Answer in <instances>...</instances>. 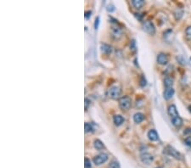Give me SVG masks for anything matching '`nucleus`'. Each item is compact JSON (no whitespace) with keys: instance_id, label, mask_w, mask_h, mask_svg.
Wrapping results in <instances>:
<instances>
[{"instance_id":"obj_17","label":"nucleus","mask_w":191,"mask_h":168,"mask_svg":"<svg viewBox=\"0 0 191 168\" xmlns=\"http://www.w3.org/2000/svg\"><path fill=\"white\" fill-rule=\"evenodd\" d=\"M164 85L167 88H172L173 85V79L172 77H166L164 80Z\"/></svg>"},{"instance_id":"obj_21","label":"nucleus","mask_w":191,"mask_h":168,"mask_svg":"<svg viewBox=\"0 0 191 168\" xmlns=\"http://www.w3.org/2000/svg\"><path fill=\"white\" fill-rule=\"evenodd\" d=\"M185 33H186V37H187L189 39H191V26L190 27H188L186 28Z\"/></svg>"},{"instance_id":"obj_5","label":"nucleus","mask_w":191,"mask_h":168,"mask_svg":"<svg viewBox=\"0 0 191 168\" xmlns=\"http://www.w3.org/2000/svg\"><path fill=\"white\" fill-rule=\"evenodd\" d=\"M107 160H108V155L105 153H101V154L98 155L97 156L94 158V162L97 166H100V165H102L105 162H106Z\"/></svg>"},{"instance_id":"obj_20","label":"nucleus","mask_w":191,"mask_h":168,"mask_svg":"<svg viewBox=\"0 0 191 168\" xmlns=\"http://www.w3.org/2000/svg\"><path fill=\"white\" fill-rule=\"evenodd\" d=\"M92 166H91V161H90L89 159L88 158H85L84 160V168H91Z\"/></svg>"},{"instance_id":"obj_22","label":"nucleus","mask_w":191,"mask_h":168,"mask_svg":"<svg viewBox=\"0 0 191 168\" xmlns=\"http://www.w3.org/2000/svg\"><path fill=\"white\" fill-rule=\"evenodd\" d=\"M184 143H185L186 145H188L189 147H191V136L186 138L185 140H184Z\"/></svg>"},{"instance_id":"obj_26","label":"nucleus","mask_w":191,"mask_h":168,"mask_svg":"<svg viewBox=\"0 0 191 168\" xmlns=\"http://www.w3.org/2000/svg\"><path fill=\"white\" fill-rule=\"evenodd\" d=\"M99 23H100V18L98 17V18H96L95 23H94V27H95V29H98V27H99Z\"/></svg>"},{"instance_id":"obj_23","label":"nucleus","mask_w":191,"mask_h":168,"mask_svg":"<svg viewBox=\"0 0 191 168\" xmlns=\"http://www.w3.org/2000/svg\"><path fill=\"white\" fill-rule=\"evenodd\" d=\"M145 85H146V79L145 78V77H141L140 86L141 87H145Z\"/></svg>"},{"instance_id":"obj_2","label":"nucleus","mask_w":191,"mask_h":168,"mask_svg":"<svg viewBox=\"0 0 191 168\" xmlns=\"http://www.w3.org/2000/svg\"><path fill=\"white\" fill-rule=\"evenodd\" d=\"M121 92H122V90L120 88V87L112 86V87H111V88L108 91V95H109V97H111V99H118L120 97Z\"/></svg>"},{"instance_id":"obj_3","label":"nucleus","mask_w":191,"mask_h":168,"mask_svg":"<svg viewBox=\"0 0 191 168\" xmlns=\"http://www.w3.org/2000/svg\"><path fill=\"white\" fill-rule=\"evenodd\" d=\"M164 150H165L164 152L166 154H167L169 155H172L173 157H174L175 159H177V160H182V155L178 151H177L174 148H173L172 146H167Z\"/></svg>"},{"instance_id":"obj_25","label":"nucleus","mask_w":191,"mask_h":168,"mask_svg":"<svg viewBox=\"0 0 191 168\" xmlns=\"http://www.w3.org/2000/svg\"><path fill=\"white\" fill-rule=\"evenodd\" d=\"M184 133L185 135H188V134L191 135V128L190 127H188V128H186L185 130H184Z\"/></svg>"},{"instance_id":"obj_24","label":"nucleus","mask_w":191,"mask_h":168,"mask_svg":"<svg viewBox=\"0 0 191 168\" xmlns=\"http://www.w3.org/2000/svg\"><path fill=\"white\" fill-rule=\"evenodd\" d=\"M90 105V100L88 99H85V109L87 110L88 109V107Z\"/></svg>"},{"instance_id":"obj_9","label":"nucleus","mask_w":191,"mask_h":168,"mask_svg":"<svg viewBox=\"0 0 191 168\" xmlns=\"http://www.w3.org/2000/svg\"><path fill=\"white\" fill-rule=\"evenodd\" d=\"M174 93H175V91L173 88H167V89L165 90V92H164V94H163V95H164V99H167V100H168V99H172V98H173V96L174 95Z\"/></svg>"},{"instance_id":"obj_14","label":"nucleus","mask_w":191,"mask_h":168,"mask_svg":"<svg viewBox=\"0 0 191 168\" xmlns=\"http://www.w3.org/2000/svg\"><path fill=\"white\" fill-rule=\"evenodd\" d=\"M101 50L104 54L105 55H109L111 53V47L110 45L106 44V43H102L101 44Z\"/></svg>"},{"instance_id":"obj_12","label":"nucleus","mask_w":191,"mask_h":168,"mask_svg":"<svg viewBox=\"0 0 191 168\" xmlns=\"http://www.w3.org/2000/svg\"><path fill=\"white\" fill-rule=\"evenodd\" d=\"M172 119V123L173 124V126L176 127H181L182 125H183V119L178 116H176V117L171 118Z\"/></svg>"},{"instance_id":"obj_4","label":"nucleus","mask_w":191,"mask_h":168,"mask_svg":"<svg viewBox=\"0 0 191 168\" xmlns=\"http://www.w3.org/2000/svg\"><path fill=\"white\" fill-rule=\"evenodd\" d=\"M143 29L144 31L147 32L148 34L150 35H154L156 33V28H155V26L154 24L150 21H145L144 24H143Z\"/></svg>"},{"instance_id":"obj_10","label":"nucleus","mask_w":191,"mask_h":168,"mask_svg":"<svg viewBox=\"0 0 191 168\" xmlns=\"http://www.w3.org/2000/svg\"><path fill=\"white\" fill-rule=\"evenodd\" d=\"M148 138L150 141H157L159 139V136H158L157 132L154 129L150 130L149 133H148Z\"/></svg>"},{"instance_id":"obj_27","label":"nucleus","mask_w":191,"mask_h":168,"mask_svg":"<svg viewBox=\"0 0 191 168\" xmlns=\"http://www.w3.org/2000/svg\"><path fill=\"white\" fill-rule=\"evenodd\" d=\"M91 14H92V12L90 11V10L89 11L85 12V18H86V19H88V18L91 16Z\"/></svg>"},{"instance_id":"obj_18","label":"nucleus","mask_w":191,"mask_h":168,"mask_svg":"<svg viewBox=\"0 0 191 168\" xmlns=\"http://www.w3.org/2000/svg\"><path fill=\"white\" fill-rule=\"evenodd\" d=\"M84 128H85V133H89V132H92V131H93V127H92V126H91L89 123H87V122L84 124Z\"/></svg>"},{"instance_id":"obj_1","label":"nucleus","mask_w":191,"mask_h":168,"mask_svg":"<svg viewBox=\"0 0 191 168\" xmlns=\"http://www.w3.org/2000/svg\"><path fill=\"white\" fill-rule=\"evenodd\" d=\"M119 105H120L122 110L128 111V110H129L130 107L132 105V99H130L129 97H128V96L122 97L119 99Z\"/></svg>"},{"instance_id":"obj_15","label":"nucleus","mask_w":191,"mask_h":168,"mask_svg":"<svg viewBox=\"0 0 191 168\" xmlns=\"http://www.w3.org/2000/svg\"><path fill=\"white\" fill-rule=\"evenodd\" d=\"M132 4H133V5L134 6V8H136L137 10H139L144 6L145 2L143 0H133Z\"/></svg>"},{"instance_id":"obj_8","label":"nucleus","mask_w":191,"mask_h":168,"mask_svg":"<svg viewBox=\"0 0 191 168\" xmlns=\"http://www.w3.org/2000/svg\"><path fill=\"white\" fill-rule=\"evenodd\" d=\"M167 113H168L169 116H171V118L178 116V110H177V107L175 106L174 105H169L168 109H167Z\"/></svg>"},{"instance_id":"obj_11","label":"nucleus","mask_w":191,"mask_h":168,"mask_svg":"<svg viewBox=\"0 0 191 168\" xmlns=\"http://www.w3.org/2000/svg\"><path fill=\"white\" fill-rule=\"evenodd\" d=\"M144 120H145V115L143 113H140V112L135 113L133 116V121L135 123H141Z\"/></svg>"},{"instance_id":"obj_6","label":"nucleus","mask_w":191,"mask_h":168,"mask_svg":"<svg viewBox=\"0 0 191 168\" xmlns=\"http://www.w3.org/2000/svg\"><path fill=\"white\" fill-rule=\"evenodd\" d=\"M169 61V58L168 56L166 54H164V53H161V54H159L157 56V62L158 64H160V65H162V66H165V65H167Z\"/></svg>"},{"instance_id":"obj_19","label":"nucleus","mask_w":191,"mask_h":168,"mask_svg":"<svg viewBox=\"0 0 191 168\" xmlns=\"http://www.w3.org/2000/svg\"><path fill=\"white\" fill-rule=\"evenodd\" d=\"M109 168H120V165L117 161H113L112 162H111V164L109 165Z\"/></svg>"},{"instance_id":"obj_28","label":"nucleus","mask_w":191,"mask_h":168,"mask_svg":"<svg viewBox=\"0 0 191 168\" xmlns=\"http://www.w3.org/2000/svg\"><path fill=\"white\" fill-rule=\"evenodd\" d=\"M156 168H162V167H156Z\"/></svg>"},{"instance_id":"obj_16","label":"nucleus","mask_w":191,"mask_h":168,"mask_svg":"<svg viewBox=\"0 0 191 168\" xmlns=\"http://www.w3.org/2000/svg\"><path fill=\"white\" fill-rule=\"evenodd\" d=\"M94 148H95L96 150H103L104 148H105V146L103 144V143H102L100 139H95L94 140Z\"/></svg>"},{"instance_id":"obj_7","label":"nucleus","mask_w":191,"mask_h":168,"mask_svg":"<svg viewBox=\"0 0 191 168\" xmlns=\"http://www.w3.org/2000/svg\"><path fill=\"white\" fill-rule=\"evenodd\" d=\"M140 158L141 161H143V163H145V164H146V165L151 164L152 161H154V157H153V155H151L150 154H148V153L142 154Z\"/></svg>"},{"instance_id":"obj_13","label":"nucleus","mask_w":191,"mask_h":168,"mask_svg":"<svg viewBox=\"0 0 191 168\" xmlns=\"http://www.w3.org/2000/svg\"><path fill=\"white\" fill-rule=\"evenodd\" d=\"M113 122H114L115 125L120 126V125H122L124 122V118L122 116H120V115H116L113 117Z\"/></svg>"}]
</instances>
